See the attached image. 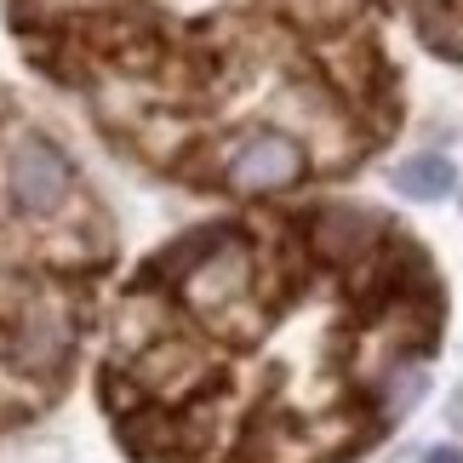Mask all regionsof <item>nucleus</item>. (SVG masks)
Wrapping results in <instances>:
<instances>
[{
	"label": "nucleus",
	"mask_w": 463,
	"mask_h": 463,
	"mask_svg": "<svg viewBox=\"0 0 463 463\" xmlns=\"http://www.w3.org/2000/svg\"><path fill=\"white\" fill-rule=\"evenodd\" d=\"M298 166H304V149H298L292 137H280V132H263L241 155H229V184L246 189V194L252 189H287L298 177Z\"/></svg>",
	"instance_id": "nucleus-2"
},
{
	"label": "nucleus",
	"mask_w": 463,
	"mask_h": 463,
	"mask_svg": "<svg viewBox=\"0 0 463 463\" xmlns=\"http://www.w3.org/2000/svg\"><path fill=\"white\" fill-rule=\"evenodd\" d=\"M6 189H12V201L34 212V218H46V212H58L63 206V194H69V166H63V155L41 144V137H24V144L12 149L6 160Z\"/></svg>",
	"instance_id": "nucleus-1"
},
{
	"label": "nucleus",
	"mask_w": 463,
	"mask_h": 463,
	"mask_svg": "<svg viewBox=\"0 0 463 463\" xmlns=\"http://www.w3.org/2000/svg\"><path fill=\"white\" fill-rule=\"evenodd\" d=\"M395 189L406 201H447L458 189V166L447 155H418V160H406V166H395Z\"/></svg>",
	"instance_id": "nucleus-3"
},
{
	"label": "nucleus",
	"mask_w": 463,
	"mask_h": 463,
	"mask_svg": "<svg viewBox=\"0 0 463 463\" xmlns=\"http://www.w3.org/2000/svg\"><path fill=\"white\" fill-rule=\"evenodd\" d=\"M423 463H463V452H458V447H440V452H430Z\"/></svg>",
	"instance_id": "nucleus-4"
}]
</instances>
